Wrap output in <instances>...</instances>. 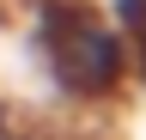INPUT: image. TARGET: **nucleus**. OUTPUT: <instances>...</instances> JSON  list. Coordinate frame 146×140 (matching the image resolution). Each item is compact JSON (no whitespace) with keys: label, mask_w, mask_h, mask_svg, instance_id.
<instances>
[{"label":"nucleus","mask_w":146,"mask_h":140,"mask_svg":"<svg viewBox=\"0 0 146 140\" xmlns=\"http://www.w3.org/2000/svg\"><path fill=\"white\" fill-rule=\"evenodd\" d=\"M31 55L43 85L73 110L116 104L134 73V55H128L116 19H104L91 0H43L31 25Z\"/></svg>","instance_id":"f257e3e1"},{"label":"nucleus","mask_w":146,"mask_h":140,"mask_svg":"<svg viewBox=\"0 0 146 140\" xmlns=\"http://www.w3.org/2000/svg\"><path fill=\"white\" fill-rule=\"evenodd\" d=\"M116 31H122L134 67L146 73V0H116Z\"/></svg>","instance_id":"f03ea898"},{"label":"nucleus","mask_w":146,"mask_h":140,"mask_svg":"<svg viewBox=\"0 0 146 140\" xmlns=\"http://www.w3.org/2000/svg\"><path fill=\"white\" fill-rule=\"evenodd\" d=\"M0 140H49V134L36 128L31 116H18V110H6V104H0Z\"/></svg>","instance_id":"7ed1b4c3"}]
</instances>
